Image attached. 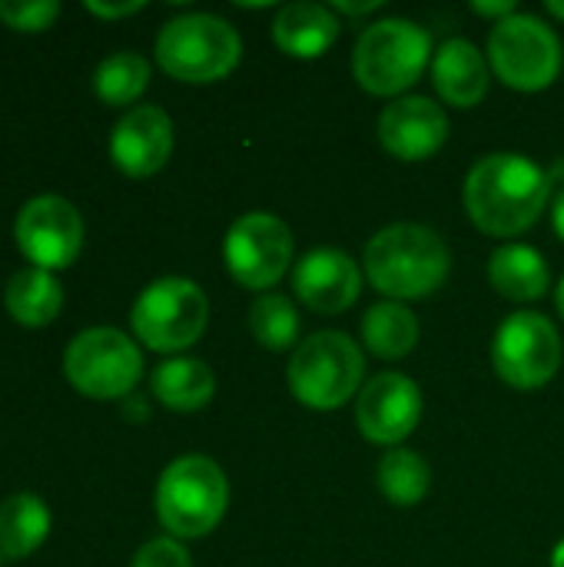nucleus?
Returning <instances> with one entry per match:
<instances>
[{"label":"nucleus","mask_w":564,"mask_h":567,"mask_svg":"<svg viewBox=\"0 0 564 567\" xmlns=\"http://www.w3.org/2000/svg\"><path fill=\"white\" fill-rule=\"evenodd\" d=\"M555 183L545 166L522 153H489L465 176V213L485 236L512 239L529 233L548 209Z\"/></svg>","instance_id":"f257e3e1"},{"label":"nucleus","mask_w":564,"mask_h":567,"mask_svg":"<svg viewBox=\"0 0 564 567\" xmlns=\"http://www.w3.org/2000/svg\"><path fill=\"white\" fill-rule=\"evenodd\" d=\"M366 279L392 302H416L439 292L452 269L445 239L419 223H392L379 229L362 256Z\"/></svg>","instance_id":"f03ea898"},{"label":"nucleus","mask_w":564,"mask_h":567,"mask_svg":"<svg viewBox=\"0 0 564 567\" xmlns=\"http://www.w3.org/2000/svg\"><path fill=\"white\" fill-rule=\"evenodd\" d=\"M432 33L406 17H386L362 30L352 50V76L372 96L399 100L432 66Z\"/></svg>","instance_id":"7ed1b4c3"},{"label":"nucleus","mask_w":564,"mask_h":567,"mask_svg":"<svg viewBox=\"0 0 564 567\" xmlns=\"http://www.w3.org/2000/svg\"><path fill=\"white\" fill-rule=\"evenodd\" d=\"M229 508L226 472L206 455L170 462L156 482V518L176 542L206 538Z\"/></svg>","instance_id":"20e7f679"},{"label":"nucleus","mask_w":564,"mask_h":567,"mask_svg":"<svg viewBox=\"0 0 564 567\" xmlns=\"http://www.w3.org/2000/svg\"><path fill=\"white\" fill-rule=\"evenodd\" d=\"M366 379V355L346 332H316L289 355L286 385L293 399L312 412H336L359 399Z\"/></svg>","instance_id":"39448f33"},{"label":"nucleus","mask_w":564,"mask_h":567,"mask_svg":"<svg viewBox=\"0 0 564 567\" xmlns=\"http://www.w3.org/2000/svg\"><path fill=\"white\" fill-rule=\"evenodd\" d=\"M243 60L239 30L216 13H183L163 23L156 37V63L180 83L226 80Z\"/></svg>","instance_id":"423d86ee"},{"label":"nucleus","mask_w":564,"mask_h":567,"mask_svg":"<svg viewBox=\"0 0 564 567\" xmlns=\"http://www.w3.org/2000/svg\"><path fill=\"white\" fill-rule=\"evenodd\" d=\"M206 322L209 299L193 279L183 276H163L150 282L130 309V326L140 346L166 355L196 346L206 332Z\"/></svg>","instance_id":"0eeeda50"},{"label":"nucleus","mask_w":564,"mask_h":567,"mask_svg":"<svg viewBox=\"0 0 564 567\" xmlns=\"http://www.w3.org/2000/svg\"><path fill=\"white\" fill-rule=\"evenodd\" d=\"M489 66L492 73L519 93L548 90L564 66L558 33L535 13H512L499 20L489 33Z\"/></svg>","instance_id":"6e6552de"},{"label":"nucleus","mask_w":564,"mask_h":567,"mask_svg":"<svg viewBox=\"0 0 564 567\" xmlns=\"http://www.w3.org/2000/svg\"><path fill=\"white\" fill-rule=\"evenodd\" d=\"M63 375L86 399H126L143 375V352L120 329H83L63 352Z\"/></svg>","instance_id":"1a4fd4ad"},{"label":"nucleus","mask_w":564,"mask_h":567,"mask_svg":"<svg viewBox=\"0 0 564 567\" xmlns=\"http://www.w3.org/2000/svg\"><path fill=\"white\" fill-rule=\"evenodd\" d=\"M492 365L499 379L519 392L548 385L562 369V336L542 312L509 316L492 339Z\"/></svg>","instance_id":"9d476101"},{"label":"nucleus","mask_w":564,"mask_h":567,"mask_svg":"<svg viewBox=\"0 0 564 567\" xmlns=\"http://www.w3.org/2000/svg\"><path fill=\"white\" fill-rule=\"evenodd\" d=\"M293 233L289 226L266 209L243 213L226 239H223V259L229 276L243 286L263 296V289H273L293 266Z\"/></svg>","instance_id":"9b49d317"},{"label":"nucleus","mask_w":564,"mask_h":567,"mask_svg":"<svg viewBox=\"0 0 564 567\" xmlns=\"http://www.w3.org/2000/svg\"><path fill=\"white\" fill-rule=\"evenodd\" d=\"M13 239L33 269H66L83 249V219L63 196H37L17 213Z\"/></svg>","instance_id":"f8f14e48"},{"label":"nucleus","mask_w":564,"mask_h":567,"mask_svg":"<svg viewBox=\"0 0 564 567\" xmlns=\"http://www.w3.org/2000/svg\"><path fill=\"white\" fill-rule=\"evenodd\" d=\"M422 389L402 372H382L369 379L356 399V425L366 442L382 449H402V442L422 422Z\"/></svg>","instance_id":"ddd939ff"},{"label":"nucleus","mask_w":564,"mask_h":567,"mask_svg":"<svg viewBox=\"0 0 564 567\" xmlns=\"http://www.w3.org/2000/svg\"><path fill=\"white\" fill-rule=\"evenodd\" d=\"M376 133L389 156L402 163H422L445 146L449 113L429 96H399L379 113Z\"/></svg>","instance_id":"4468645a"},{"label":"nucleus","mask_w":564,"mask_h":567,"mask_svg":"<svg viewBox=\"0 0 564 567\" xmlns=\"http://www.w3.org/2000/svg\"><path fill=\"white\" fill-rule=\"evenodd\" d=\"M173 156V120L160 106H133L110 133V159L130 179L160 173Z\"/></svg>","instance_id":"2eb2a0df"},{"label":"nucleus","mask_w":564,"mask_h":567,"mask_svg":"<svg viewBox=\"0 0 564 567\" xmlns=\"http://www.w3.org/2000/svg\"><path fill=\"white\" fill-rule=\"evenodd\" d=\"M293 292L306 309L322 316H339L349 306H356L362 292V272L349 252L322 246L296 262Z\"/></svg>","instance_id":"dca6fc26"},{"label":"nucleus","mask_w":564,"mask_h":567,"mask_svg":"<svg viewBox=\"0 0 564 567\" xmlns=\"http://www.w3.org/2000/svg\"><path fill=\"white\" fill-rule=\"evenodd\" d=\"M432 86L435 93L455 106V110H472L485 100L489 83H492V66L489 56L462 37L445 40L435 56H432Z\"/></svg>","instance_id":"f3484780"},{"label":"nucleus","mask_w":564,"mask_h":567,"mask_svg":"<svg viewBox=\"0 0 564 567\" xmlns=\"http://www.w3.org/2000/svg\"><path fill=\"white\" fill-rule=\"evenodd\" d=\"M342 20L326 3H289L273 20V43L293 60H319L339 40Z\"/></svg>","instance_id":"a211bd4d"},{"label":"nucleus","mask_w":564,"mask_h":567,"mask_svg":"<svg viewBox=\"0 0 564 567\" xmlns=\"http://www.w3.org/2000/svg\"><path fill=\"white\" fill-rule=\"evenodd\" d=\"M489 282L509 302H535L552 289L548 262L525 243H505L489 259Z\"/></svg>","instance_id":"6ab92c4d"},{"label":"nucleus","mask_w":564,"mask_h":567,"mask_svg":"<svg viewBox=\"0 0 564 567\" xmlns=\"http://www.w3.org/2000/svg\"><path fill=\"white\" fill-rule=\"evenodd\" d=\"M153 399L170 412H199L216 395V375L203 359L173 355L153 369Z\"/></svg>","instance_id":"aec40b11"},{"label":"nucleus","mask_w":564,"mask_h":567,"mask_svg":"<svg viewBox=\"0 0 564 567\" xmlns=\"http://www.w3.org/2000/svg\"><path fill=\"white\" fill-rule=\"evenodd\" d=\"M3 302H7V312L17 326L43 329L63 309V286L57 282L53 272L30 266V269H20L7 279Z\"/></svg>","instance_id":"412c9836"},{"label":"nucleus","mask_w":564,"mask_h":567,"mask_svg":"<svg viewBox=\"0 0 564 567\" xmlns=\"http://www.w3.org/2000/svg\"><path fill=\"white\" fill-rule=\"evenodd\" d=\"M50 535V508L30 492H17L0 505V555L10 561L30 558Z\"/></svg>","instance_id":"4be33fe9"},{"label":"nucleus","mask_w":564,"mask_h":567,"mask_svg":"<svg viewBox=\"0 0 564 567\" xmlns=\"http://www.w3.org/2000/svg\"><path fill=\"white\" fill-rule=\"evenodd\" d=\"M362 346L382 359L399 362L419 346V319L406 302H376L362 319Z\"/></svg>","instance_id":"5701e85b"},{"label":"nucleus","mask_w":564,"mask_h":567,"mask_svg":"<svg viewBox=\"0 0 564 567\" xmlns=\"http://www.w3.org/2000/svg\"><path fill=\"white\" fill-rule=\"evenodd\" d=\"M376 485L396 508H416L432 488V468L412 449H389L376 465Z\"/></svg>","instance_id":"b1692460"},{"label":"nucleus","mask_w":564,"mask_h":567,"mask_svg":"<svg viewBox=\"0 0 564 567\" xmlns=\"http://www.w3.org/2000/svg\"><path fill=\"white\" fill-rule=\"evenodd\" d=\"M146 86H150V60H146L143 53H133V50L110 53V56L100 60V66L93 70V93H96L106 106L136 103V100L143 96Z\"/></svg>","instance_id":"393cba45"},{"label":"nucleus","mask_w":564,"mask_h":567,"mask_svg":"<svg viewBox=\"0 0 564 567\" xmlns=\"http://www.w3.org/2000/svg\"><path fill=\"white\" fill-rule=\"evenodd\" d=\"M249 332L266 352H289L299 342V312L296 302L283 292H263L249 306Z\"/></svg>","instance_id":"a878e982"},{"label":"nucleus","mask_w":564,"mask_h":567,"mask_svg":"<svg viewBox=\"0 0 564 567\" xmlns=\"http://www.w3.org/2000/svg\"><path fill=\"white\" fill-rule=\"evenodd\" d=\"M57 17H60L57 0H33V3H7V0H0V20H3V27H10L17 33H43V30L53 27Z\"/></svg>","instance_id":"bb28decb"},{"label":"nucleus","mask_w":564,"mask_h":567,"mask_svg":"<svg viewBox=\"0 0 564 567\" xmlns=\"http://www.w3.org/2000/svg\"><path fill=\"white\" fill-rule=\"evenodd\" d=\"M130 567H193V561H189V551L183 548V542H176V538L166 535V538L146 542L133 555Z\"/></svg>","instance_id":"cd10ccee"},{"label":"nucleus","mask_w":564,"mask_h":567,"mask_svg":"<svg viewBox=\"0 0 564 567\" xmlns=\"http://www.w3.org/2000/svg\"><path fill=\"white\" fill-rule=\"evenodd\" d=\"M143 0H130V3H100V0H86V13L100 17V20H120L130 13H140Z\"/></svg>","instance_id":"c85d7f7f"},{"label":"nucleus","mask_w":564,"mask_h":567,"mask_svg":"<svg viewBox=\"0 0 564 567\" xmlns=\"http://www.w3.org/2000/svg\"><path fill=\"white\" fill-rule=\"evenodd\" d=\"M472 10L479 17H492L495 23L505 20V17H512V13H519L515 10V0H472Z\"/></svg>","instance_id":"c756f323"},{"label":"nucleus","mask_w":564,"mask_h":567,"mask_svg":"<svg viewBox=\"0 0 564 567\" xmlns=\"http://www.w3.org/2000/svg\"><path fill=\"white\" fill-rule=\"evenodd\" d=\"M379 7V0H369V3H346V0H336L332 10L336 13H349V17H362V13H372Z\"/></svg>","instance_id":"7c9ffc66"},{"label":"nucleus","mask_w":564,"mask_h":567,"mask_svg":"<svg viewBox=\"0 0 564 567\" xmlns=\"http://www.w3.org/2000/svg\"><path fill=\"white\" fill-rule=\"evenodd\" d=\"M552 226H555V233L562 236L564 243V189L552 199Z\"/></svg>","instance_id":"2f4dec72"},{"label":"nucleus","mask_w":564,"mask_h":567,"mask_svg":"<svg viewBox=\"0 0 564 567\" xmlns=\"http://www.w3.org/2000/svg\"><path fill=\"white\" fill-rule=\"evenodd\" d=\"M552 567H564V542H558L552 551Z\"/></svg>","instance_id":"473e14b6"},{"label":"nucleus","mask_w":564,"mask_h":567,"mask_svg":"<svg viewBox=\"0 0 564 567\" xmlns=\"http://www.w3.org/2000/svg\"><path fill=\"white\" fill-rule=\"evenodd\" d=\"M548 13H552V17H558V20H564V0H548Z\"/></svg>","instance_id":"72a5a7b5"},{"label":"nucleus","mask_w":564,"mask_h":567,"mask_svg":"<svg viewBox=\"0 0 564 567\" xmlns=\"http://www.w3.org/2000/svg\"><path fill=\"white\" fill-rule=\"evenodd\" d=\"M555 306H558V312H562V319H564V279H562V286H558V296H555Z\"/></svg>","instance_id":"f704fd0d"},{"label":"nucleus","mask_w":564,"mask_h":567,"mask_svg":"<svg viewBox=\"0 0 564 567\" xmlns=\"http://www.w3.org/2000/svg\"><path fill=\"white\" fill-rule=\"evenodd\" d=\"M0 561H3V555H0Z\"/></svg>","instance_id":"c9c22d12"}]
</instances>
